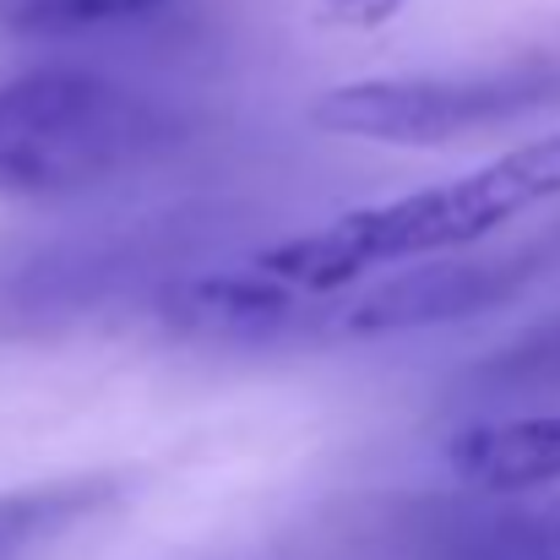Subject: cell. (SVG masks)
Returning <instances> with one entry per match:
<instances>
[{"label":"cell","mask_w":560,"mask_h":560,"mask_svg":"<svg viewBox=\"0 0 560 560\" xmlns=\"http://www.w3.org/2000/svg\"><path fill=\"white\" fill-rule=\"evenodd\" d=\"M539 201H556V190H550V175L528 142V148H512L463 180L413 190L397 201H375V207H354L316 234L267 245L250 261V272L283 283L289 294H332V289H349L354 278H365L371 267H386V261H424V256L474 245Z\"/></svg>","instance_id":"obj_1"},{"label":"cell","mask_w":560,"mask_h":560,"mask_svg":"<svg viewBox=\"0 0 560 560\" xmlns=\"http://www.w3.org/2000/svg\"><path fill=\"white\" fill-rule=\"evenodd\" d=\"M159 115L93 71H27L0 88V201L104 186L159 148Z\"/></svg>","instance_id":"obj_2"},{"label":"cell","mask_w":560,"mask_h":560,"mask_svg":"<svg viewBox=\"0 0 560 560\" xmlns=\"http://www.w3.org/2000/svg\"><path fill=\"white\" fill-rule=\"evenodd\" d=\"M539 93L517 82H441V77H375L327 88L311 104V126L327 137L386 148H446L468 131L501 126Z\"/></svg>","instance_id":"obj_3"},{"label":"cell","mask_w":560,"mask_h":560,"mask_svg":"<svg viewBox=\"0 0 560 560\" xmlns=\"http://www.w3.org/2000/svg\"><path fill=\"white\" fill-rule=\"evenodd\" d=\"M294 300L283 283L261 278V272H207V278H186L175 283L159 311L175 332L186 338H207V343H256L278 327L294 322Z\"/></svg>","instance_id":"obj_4"},{"label":"cell","mask_w":560,"mask_h":560,"mask_svg":"<svg viewBox=\"0 0 560 560\" xmlns=\"http://www.w3.org/2000/svg\"><path fill=\"white\" fill-rule=\"evenodd\" d=\"M501 294H506V272L501 267H413V272L381 283L375 294H365L343 316V327L360 332V338H386V332L474 316V311L495 305Z\"/></svg>","instance_id":"obj_5"},{"label":"cell","mask_w":560,"mask_h":560,"mask_svg":"<svg viewBox=\"0 0 560 560\" xmlns=\"http://www.w3.org/2000/svg\"><path fill=\"white\" fill-rule=\"evenodd\" d=\"M446 463L463 485L512 495V490H539L560 479V413L534 419H495L457 430L446 446Z\"/></svg>","instance_id":"obj_6"},{"label":"cell","mask_w":560,"mask_h":560,"mask_svg":"<svg viewBox=\"0 0 560 560\" xmlns=\"http://www.w3.org/2000/svg\"><path fill=\"white\" fill-rule=\"evenodd\" d=\"M115 490L109 485H38V490H0V560L33 556L88 512H98Z\"/></svg>","instance_id":"obj_7"},{"label":"cell","mask_w":560,"mask_h":560,"mask_svg":"<svg viewBox=\"0 0 560 560\" xmlns=\"http://www.w3.org/2000/svg\"><path fill=\"white\" fill-rule=\"evenodd\" d=\"M164 0H38L27 16L49 27H88V22H115V16H142Z\"/></svg>","instance_id":"obj_8"},{"label":"cell","mask_w":560,"mask_h":560,"mask_svg":"<svg viewBox=\"0 0 560 560\" xmlns=\"http://www.w3.org/2000/svg\"><path fill=\"white\" fill-rule=\"evenodd\" d=\"M408 0H322L316 16L332 22V27H354V33H371V27H386L392 16H402Z\"/></svg>","instance_id":"obj_9"}]
</instances>
